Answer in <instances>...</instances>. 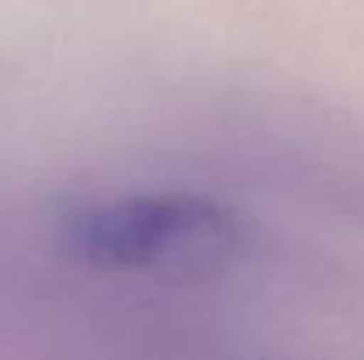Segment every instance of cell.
Here are the masks:
<instances>
[{"instance_id":"6da1fadb","label":"cell","mask_w":364,"mask_h":360,"mask_svg":"<svg viewBox=\"0 0 364 360\" xmlns=\"http://www.w3.org/2000/svg\"><path fill=\"white\" fill-rule=\"evenodd\" d=\"M241 219L198 191H134L89 202L64 219V244L103 272L205 276L241 247Z\"/></svg>"}]
</instances>
